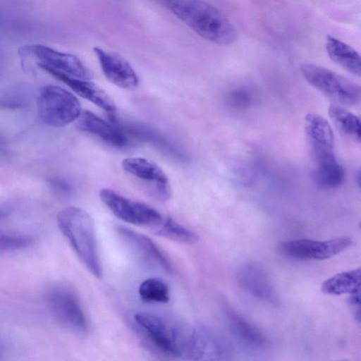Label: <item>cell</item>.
Listing matches in <instances>:
<instances>
[{
	"label": "cell",
	"instance_id": "cell-10",
	"mask_svg": "<svg viewBox=\"0 0 361 361\" xmlns=\"http://www.w3.org/2000/svg\"><path fill=\"white\" fill-rule=\"evenodd\" d=\"M353 244L348 237L328 240L300 239L282 243L279 249L283 255L302 259H329L344 251Z\"/></svg>",
	"mask_w": 361,
	"mask_h": 361
},
{
	"label": "cell",
	"instance_id": "cell-22",
	"mask_svg": "<svg viewBox=\"0 0 361 361\" xmlns=\"http://www.w3.org/2000/svg\"><path fill=\"white\" fill-rule=\"evenodd\" d=\"M138 293L145 302L165 303L169 300L170 293L167 284L158 278L143 281L139 286Z\"/></svg>",
	"mask_w": 361,
	"mask_h": 361
},
{
	"label": "cell",
	"instance_id": "cell-25",
	"mask_svg": "<svg viewBox=\"0 0 361 361\" xmlns=\"http://www.w3.org/2000/svg\"><path fill=\"white\" fill-rule=\"evenodd\" d=\"M49 184L54 192L59 195H67L71 192L70 185L60 178L51 180Z\"/></svg>",
	"mask_w": 361,
	"mask_h": 361
},
{
	"label": "cell",
	"instance_id": "cell-2",
	"mask_svg": "<svg viewBox=\"0 0 361 361\" xmlns=\"http://www.w3.org/2000/svg\"><path fill=\"white\" fill-rule=\"evenodd\" d=\"M56 221L83 265L94 277L101 278L102 267L91 216L82 208L71 206L59 212Z\"/></svg>",
	"mask_w": 361,
	"mask_h": 361
},
{
	"label": "cell",
	"instance_id": "cell-6",
	"mask_svg": "<svg viewBox=\"0 0 361 361\" xmlns=\"http://www.w3.org/2000/svg\"><path fill=\"white\" fill-rule=\"evenodd\" d=\"M99 197L117 218L131 224L149 227L153 231L164 218L148 204L126 197L110 188L101 190Z\"/></svg>",
	"mask_w": 361,
	"mask_h": 361
},
{
	"label": "cell",
	"instance_id": "cell-14",
	"mask_svg": "<svg viewBox=\"0 0 361 361\" xmlns=\"http://www.w3.org/2000/svg\"><path fill=\"white\" fill-rule=\"evenodd\" d=\"M37 66L54 78L62 81L78 95L102 109L109 113L115 111L116 105L114 101L104 90L94 82L67 75L42 63H37Z\"/></svg>",
	"mask_w": 361,
	"mask_h": 361
},
{
	"label": "cell",
	"instance_id": "cell-15",
	"mask_svg": "<svg viewBox=\"0 0 361 361\" xmlns=\"http://www.w3.org/2000/svg\"><path fill=\"white\" fill-rule=\"evenodd\" d=\"M237 280L243 289L256 298L276 302L277 296L271 282L259 266L252 263L243 265L237 272Z\"/></svg>",
	"mask_w": 361,
	"mask_h": 361
},
{
	"label": "cell",
	"instance_id": "cell-27",
	"mask_svg": "<svg viewBox=\"0 0 361 361\" xmlns=\"http://www.w3.org/2000/svg\"><path fill=\"white\" fill-rule=\"evenodd\" d=\"M8 215V212L4 209L0 208V220L4 219Z\"/></svg>",
	"mask_w": 361,
	"mask_h": 361
},
{
	"label": "cell",
	"instance_id": "cell-21",
	"mask_svg": "<svg viewBox=\"0 0 361 361\" xmlns=\"http://www.w3.org/2000/svg\"><path fill=\"white\" fill-rule=\"evenodd\" d=\"M152 231L171 240L187 245L195 244L199 236L171 217H164L161 224Z\"/></svg>",
	"mask_w": 361,
	"mask_h": 361
},
{
	"label": "cell",
	"instance_id": "cell-5",
	"mask_svg": "<svg viewBox=\"0 0 361 361\" xmlns=\"http://www.w3.org/2000/svg\"><path fill=\"white\" fill-rule=\"evenodd\" d=\"M37 106L40 119L55 128L65 126L77 120L82 111L80 102L75 95L53 85L42 88Z\"/></svg>",
	"mask_w": 361,
	"mask_h": 361
},
{
	"label": "cell",
	"instance_id": "cell-19",
	"mask_svg": "<svg viewBox=\"0 0 361 361\" xmlns=\"http://www.w3.org/2000/svg\"><path fill=\"white\" fill-rule=\"evenodd\" d=\"M361 269L338 273L326 280L322 285L323 293L338 295L344 293L351 294L360 291Z\"/></svg>",
	"mask_w": 361,
	"mask_h": 361
},
{
	"label": "cell",
	"instance_id": "cell-17",
	"mask_svg": "<svg viewBox=\"0 0 361 361\" xmlns=\"http://www.w3.org/2000/svg\"><path fill=\"white\" fill-rule=\"evenodd\" d=\"M326 49L329 58L348 73L360 77L361 59L360 54L350 45L332 37L327 36Z\"/></svg>",
	"mask_w": 361,
	"mask_h": 361
},
{
	"label": "cell",
	"instance_id": "cell-26",
	"mask_svg": "<svg viewBox=\"0 0 361 361\" xmlns=\"http://www.w3.org/2000/svg\"><path fill=\"white\" fill-rule=\"evenodd\" d=\"M360 291L355 292L350 294V296L348 299L349 304L352 305H360Z\"/></svg>",
	"mask_w": 361,
	"mask_h": 361
},
{
	"label": "cell",
	"instance_id": "cell-3",
	"mask_svg": "<svg viewBox=\"0 0 361 361\" xmlns=\"http://www.w3.org/2000/svg\"><path fill=\"white\" fill-rule=\"evenodd\" d=\"M134 319L137 331L149 348L168 357H188L192 329L149 312H137Z\"/></svg>",
	"mask_w": 361,
	"mask_h": 361
},
{
	"label": "cell",
	"instance_id": "cell-12",
	"mask_svg": "<svg viewBox=\"0 0 361 361\" xmlns=\"http://www.w3.org/2000/svg\"><path fill=\"white\" fill-rule=\"evenodd\" d=\"M105 77L115 85L133 90L139 84V78L132 66L122 56L106 51L100 47L93 49Z\"/></svg>",
	"mask_w": 361,
	"mask_h": 361
},
{
	"label": "cell",
	"instance_id": "cell-16",
	"mask_svg": "<svg viewBox=\"0 0 361 361\" xmlns=\"http://www.w3.org/2000/svg\"><path fill=\"white\" fill-rule=\"evenodd\" d=\"M76 126L80 131L94 135L114 147L127 145L128 140L121 129L90 111H81Z\"/></svg>",
	"mask_w": 361,
	"mask_h": 361
},
{
	"label": "cell",
	"instance_id": "cell-20",
	"mask_svg": "<svg viewBox=\"0 0 361 361\" xmlns=\"http://www.w3.org/2000/svg\"><path fill=\"white\" fill-rule=\"evenodd\" d=\"M329 115L341 133L355 142H360V119L357 116L337 104L329 106Z\"/></svg>",
	"mask_w": 361,
	"mask_h": 361
},
{
	"label": "cell",
	"instance_id": "cell-24",
	"mask_svg": "<svg viewBox=\"0 0 361 361\" xmlns=\"http://www.w3.org/2000/svg\"><path fill=\"white\" fill-rule=\"evenodd\" d=\"M26 105V98L20 90H7L0 92V109H18Z\"/></svg>",
	"mask_w": 361,
	"mask_h": 361
},
{
	"label": "cell",
	"instance_id": "cell-9",
	"mask_svg": "<svg viewBox=\"0 0 361 361\" xmlns=\"http://www.w3.org/2000/svg\"><path fill=\"white\" fill-rule=\"evenodd\" d=\"M128 173L142 181L147 193L154 199L167 201L171 196L169 179L164 171L154 161L141 157H128L122 161Z\"/></svg>",
	"mask_w": 361,
	"mask_h": 361
},
{
	"label": "cell",
	"instance_id": "cell-1",
	"mask_svg": "<svg viewBox=\"0 0 361 361\" xmlns=\"http://www.w3.org/2000/svg\"><path fill=\"white\" fill-rule=\"evenodd\" d=\"M171 11L202 38L219 45L232 44L235 31L216 8L202 0H167Z\"/></svg>",
	"mask_w": 361,
	"mask_h": 361
},
{
	"label": "cell",
	"instance_id": "cell-8",
	"mask_svg": "<svg viewBox=\"0 0 361 361\" xmlns=\"http://www.w3.org/2000/svg\"><path fill=\"white\" fill-rule=\"evenodd\" d=\"M305 131L314 166L337 159L334 154V136L331 125L323 116L307 114Z\"/></svg>",
	"mask_w": 361,
	"mask_h": 361
},
{
	"label": "cell",
	"instance_id": "cell-23",
	"mask_svg": "<svg viewBox=\"0 0 361 361\" xmlns=\"http://www.w3.org/2000/svg\"><path fill=\"white\" fill-rule=\"evenodd\" d=\"M35 238L28 235L11 234L0 231V252L24 249L31 246Z\"/></svg>",
	"mask_w": 361,
	"mask_h": 361
},
{
	"label": "cell",
	"instance_id": "cell-18",
	"mask_svg": "<svg viewBox=\"0 0 361 361\" xmlns=\"http://www.w3.org/2000/svg\"><path fill=\"white\" fill-rule=\"evenodd\" d=\"M228 320L231 333L246 346L261 348L267 344L263 333L238 313L228 310Z\"/></svg>",
	"mask_w": 361,
	"mask_h": 361
},
{
	"label": "cell",
	"instance_id": "cell-11",
	"mask_svg": "<svg viewBox=\"0 0 361 361\" xmlns=\"http://www.w3.org/2000/svg\"><path fill=\"white\" fill-rule=\"evenodd\" d=\"M22 55H32L40 62L55 70L73 77L91 80L92 73L75 56L61 52L42 44H31L20 47Z\"/></svg>",
	"mask_w": 361,
	"mask_h": 361
},
{
	"label": "cell",
	"instance_id": "cell-7",
	"mask_svg": "<svg viewBox=\"0 0 361 361\" xmlns=\"http://www.w3.org/2000/svg\"><path fill=\"white\" fill-rule=\"evenodd\" d=\"M46 298L51 314L61 326L77 335L87 333L85 315L72 290L66 287L56 286L48 290Z\"/></svg>",
	"mask_w": 361,
	"mask_h": 361
},
{
	"label": "cell",
	"instance_id": "cell-13",
	"mask_svg": "<svg viewBox=\"0 0 361 361\" xmlns=\"http://www.w3.org/2000/svg\"><path fill=\"white\" fill-rule=\"evenodd\" d=\"M117 232L127 245L145 263L166 272L171 271L169 259L149 238L124 226L118 227Z\"/></svg>",
	"mask_w": 361,
	"mask_h": 361
},
{
	"label": "cell",
	"instance_id": "cell-4",
	"mask_svg": "<svg viewBox=\"0 0 361 361\" xmlns=\"http://www.w3.org/2000/svg\"><path fill=\"white\" fill-rule=\"evenodd\" d=\"M301 73L307 82L337 104H357L361 99L360 85L331 70L311 63L302 64Z\"/></svg>",
	"mask_w": 361,
	"mask_h": 361
}]
</instances>
